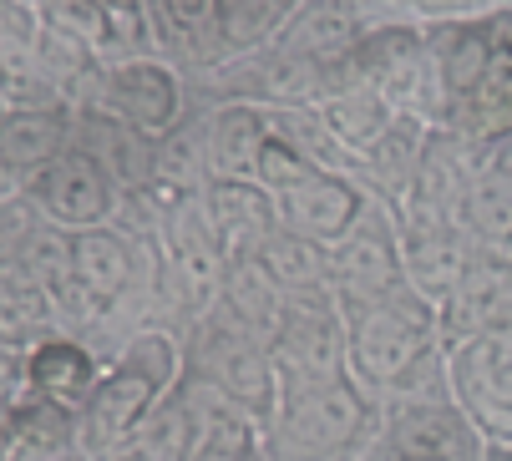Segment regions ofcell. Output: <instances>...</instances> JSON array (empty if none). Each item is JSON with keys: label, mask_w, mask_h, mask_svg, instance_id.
Wrapping results in <instances>:
<instances>
[{"label": "cell", "mask_w": 512, "mask_h": 461, "mask_svg": "<svg viewBox=\"0 0 512 461\" xmlns=\"http://www.w3.org/2000/svg\"><path fill=\"white\" fill-rule=\"evenodd\" d=\"M183 345H188V370L203 375L208 386H218L234 406H244L269 431V421L279 416V401H284L269 335L249 330L234 310H224V304H213V310L183 335Z\"/></svg>", "instance_id": "cell-4"}, {"label": "cell", "mask_w": 512, "mask_h": 461, "mask_svg": "<svg viewBox=\"0 0 512 461\" xmlns=\"http://www.w3.org/2000/svg\"><path fill=\"white\" fill-rule=\"evenodd\" d=\"M396 239H401L406 284L426 294L431 304H442L452 294V284L477 254L467 218H442V213H396Z\"/></svg>", "instance_id": "cell-14"}, {"label": "cell", "mask_w": 512, "mask_h": 461, "mask_svg": "<svg viewBox=\"0 0 512 461\" xmlns=\"http://www.w3.org/2000/svg\"><path fill=\"white\" fill-rule=\"evenodd\" d=\"M6 461H97V456L82 446V436H61V441H21V436H11Z\"/></svg>", "instance_id": "cell-33"}, {"label": "cell", "mask_w": 512, "mask_h": 461, "mask_svg": "<svg viewBox=\"0 0 512 461\" xmlns=\"http://www.w3.org/2000/svg\"><path fill=\"white\" fill-rule=\"evenodd\" d=\"M102 370L107 365H102V350L92 340L51 330V335H41L21 350V391L36 396V401L66 406V411H82L87 396L97 391Z\"/></svg>", "instance_id": "cell-16"}, {"label": "cell", "mask_w": 512, "mask_h": 461, "mask_svg": "<svg viewBox=\"0 0 512 461\" xmlns=\"http://www.w3.org/2000/svg\"><path fill=\"white\" fill-rule=\"evenodd\" d=\"M26 345H31V340L11 325V315H6V310H0V350H26Z\"/></svg>", "instance_id": "cell-38"}, {"label": "cell", "mask_w": 512, "mask_h": 461, "mask_svg": "<svg viewBox=\"0 0 512 461\" xmlns=\"http://www.w3.org/2000/svg\"><path fill=\"white\" fill-rule=\"evenodd\" d=\"M26 198V178H16L6 163H0V213H6V208H16Z\"/></svg>", "instance_id": "cell-36"}, {"label": "cell", "mask_w": 512, "mask_h": 461, "mask_svg": "<svg viewBox=\"0 0 512 461\" xmlns=\"http://www.w3.org/2000/svg\"><path fill=\"white\" fill-rule=\"evenodd\" d=\"M320 112H325V122L335 127V137L345 142V152L355 158V152H365L371 147L391 122H396V112L360 82V76L350 71V51L330 66V76H325V97H320Z\"/></svg>", "instance_id": "cell-21"}, {"label": "cell", "mask_w": 512, "mask_h": 461, "mask_svg": "<svg viewBox=\"0 0 512 461\" xmlns=\"http://www.w3.org/2000/svg\"><path fill=\"white\" fill-rule=\"evenodd\" d=\"M269 112V127L289 142V147H300L305 158L315 168H345L350 173V152L345 142L335 137V127L325 122L320 102H295V107H264Z\"/></svg>", "instance_id": "cell-28"}, {"label": "cell", "mask_w": 512, "mask_h": 461, "mask_svg": "<svg viewBox=\"0 0 512 461\" xmlns=\"http://www.w3.org/2000/svg\"><path fill=\"white\" fill-rule=\"evenodd\" d=\"M218 304H224V310H234L249 330L274 335V325H279V315H284L289 294L274 284V274H269L254 254H244V259H229V269H224V294H218Z\"/></svg>", "instance_id": "cell-26"}, {"label": "cell", "mask_w": 512, "mask_h": 461, "mask_svg": "<svg viewBox=\"0 0 512 461\" xmlns=\"http://www.w3.org/2000/svg\"><path fill=\"white\" fill-rule=\"evenodd\" d=\"M310 173H320L300 147H289L274 127H269V142H264V152H259V163H254V183H264L274 198L279 193H289V188H300Z\"/></svg>", "instance_id": "cell-30"}, {"label": "cell", "mask_w": 512, "mask_h": 461, "mask_svg": "<svg viewBox=\"0 0 512 461\" xmlns=\"http://www.w3.org/2000/svg\"><path fill=\"white\" fill-rule=\"evenodd\" d=\"M512 11L477 16V21H421L426 26V56H431V127H457L462 107L472 102L482 71L502 41Z\"/></svg>", "instance_id": "cell-10"}, {"label": "cell", "mask_w": 512, "mask_h": 461, "mask_svg": "<svg viewBox=\"0 0 512 461\" xmlns=\"http://www.w3.org/2000/svg\"><path fill=\"white\" fill-rule=\"evenodd\" d=\"M396 289H406V264H401V239H396V208L371 203L350 234L330 249V294L340 310L355 315L365 304H381Z\"/></svg>", "instance_id": "cell-9"}, {"label": "cell", "mask_w": 512, "mask_h": 461, "mask_svg": "<svg viewBox=\"0 0 512 461\" xmlns=\"http://www.w3.org/2000/svg\"><path fill=\"white\" fill-rule=\"evenodd\" d=\"M21 401V350H0V416Z\"/></svg>", "instance_id": "cell-35"}, {"label": "cell", "mask_w": 512, "mask_h": 461, "mask_svg": "<svg viewBox=\"0 0 512 461\" xmlns=\"http://www.w3.org/2000/svg\"><path fill=\"white\" fill-rule=\"evenodd\" d=\"M77 142V107L71 102H46V107H16L6 132H0V163L16 178H36L51 158Z\"/></svg>", "instance_id": "cell-19"}, {"label": "cell", "mask_w": 512, "mask_h": 461, "mask_svg": "<svg viewBox=\"0 0 512 461\" xmlns=\"http://www.w3.org/2000/svg\"><path fill=\"white\" fill-rule=\"evenodd\" d=\"M208 127V173L213 178H254V163L269 142V112L254 102L203 107Z\"/></svg>", "instance_id": "cell-22"}, {"label": "cell", "mask_w": 512, "mask_h": 461, "mask_svg": "<svg viewBox=\"0 0 512 461\" xmlns=\"http://www.w3.org/2000/svg\"><path fill=\"white\" fill-rule=\"evenodd\" d=\"M11 112H16V107H11L6 97H0V132H6V122H11Z\"/></svg>", "instance_id": "cell-41"}, {"label": "cell", "mask_w": 512, "mask_h": 461, "mask_svg": "<svg viewBox=\"0 0 512 461\" xmlns=\"http://www.w3.org/2000/svg\"><path fill=\"white\" fill-rule=\"evenodd\" d=\"M447 380L487 446H512V325L447 345Z\"/></svg>", "instance_id": "cell-11"}, {"label": "cell", "mask_w": 512, "mask_h": 461, "mask_svg": "<svg viewBox=\"0 0 512 461\" xmlns=\"http://www.w3.org/2000/svg\"><path fill=\"white\" fill-rule=\"evenodd\" d=\"M183 365H188V345L178 330H137L132 340H122V350L107 360L97 380V391L77 411L82 446L97 461L122 456L142 436V426L153 421V411L173 396Z\"/></svg>", "instance_id": "cell-1"}, {"label": "cell", "mask_w": 512, "mask_h": 461, "mask_svg": "<svg viewBox=\"0 0 512 461\" xmlns=\"http://www.w3.org/2000/svg\"><path fill=\"white\" fill-rule=\"evenodd\" d=\"M452 132H462V137H472L482 147H497V142L512 137V16H507L502 41H497V51H492L487 71H482V82H477V92L462 107Z\"/></svg>", "instance_id": "cell-24"}, {"label": "cell", "mask_w": 512, "mask_h": 461, "mask_svg": "<svg viewBox=\"0 0 512 461\" xmlns=\"http://www.w3.org/2000/svg\"><path fill=\"white\" fill-rule=\"evenodd\" d=\"M203 208H208V223L229 259L259 254V244L279 228V198L254 178H208Z\"/></svg>", "instance_id": "cell-18"}, {"label": "cell", "mask_w": 512, "mask_h": 461, "mask_svg": "<svg viewBox=\"0 0 512 461\" xmlns=\"http://www.w3.org/2000/svg\"><path fill=\"white\" fill-rule=\"evenodd\" d=\"M330 6L365 36V31H381V26H416V0H330Z\"/></svg>", "instance_id": "cell-32"}, {"label": "cell", "mask_w": 512, "mask_h": 461, "mask_svg": "<svg viewBox=\"0 0 512 461\" xmlns=\"http://www.w3.org/2000/svg\"><path fill=\"white\" fill-rule=\"evenodd\" d=\"M6 451H11V436H6V421H0V461H6Z\"/></svg>", "instance_id": "cell-42"}, {"label": "cell", "mask_w": 512, "mask_h": 461, "mask_svg": "<svg viewBox=\"0 0 512 461\" xmlns=\"http://www.w3.org/2000/svg\"><path fill=\"white\" fill-rule=\"evenodd\" d=\"M36 16H41V26H51L61 36L87 41L107 61V26H102V6H97V0H51V6H41Z\"/></svg>", "instance_id": "cell-31"}, {"label": "cell", "mask_w": 512, "mask_h": 461, "mask_svg": "<svg viewBox=\"0 0 512 461\" xmlns=\"http://www.w3.org/2000/svg\"><path fill=\"white\" fill-rule=\"evenodd\" d=\"M11 6H16V0H0V16H6V11H11Z\"/></svg>", "instance_id": "cell-45"}, {"label": "cell", "mask_w": 512, "mask_h": 461, "mask_svg": "<svg viewBox=\"0 0 512 461\" xmlns=\"http://www.w3.org/2000/svg\"><path fill=\"white\" fill-rule=\"evenodd\" d=\"M350 71L371 87L396 117H426L431 112V56H426V26H381L365 31L350 46Z\"/></svg>", "instance_id": "cell-12"}, {"label": "cell", "mask_w": 512, "mask_h": 461, "mask_svg": "<svg viewBox=\"0 0 512 461\" xmlns=\"http://www.w3.org/2000/svg\"><path fill=\"white\" fill-rule=\"evenodd\" d=\"M345 340H350V380L376 401H391L401 380L426 355L442 350V315L426 294L406 284L391 299L345 315Z\"/></svg>", "instance_id": "cell-3"}, {"label": "cell", "mask_w": 512, "mask_h": 461, "mask_svg": "<svg viewBox=\"0 0 512 461\" xmlns=\"http://www.w3.org/2000/svg\"><path fill=\"white\" fill-rule=\"evenodd\" d=\"M148 461H193L198 451H203V436H198V421H193V411H188V401L178 396V386H173V396L153 411V421L142 426V436L132 441Z\"/></svg>", "instance_id": "cell-29"}, {"label": "cell", "mask_w": 512, "mask_h": 461, "mask_svg": "<svg viewBox=\"0 0 512 461\" xmlns=\"http://www.w3.org/2000/svg\"><path fill=\"white\" fill-rule=\"evenodd\" d=\"M371 203H376V193L365 188L355 173L320 168L300 188L279 193V223L295 228V234H305V239H315V244H325V249H335L350 228L371 213Z\"/></svg>", "instance_id": "cell-15"}, {"label": "cell", "mask_w": 512, "mask_h": 461, "mask_svg": "<svg viewBox=\"0 0 512 461\" xmlns=\"http://www.w3.org/2000/svg\"><path fill=\"white\" fill-rule=\"evenodd\" d=\"M467 234L487 254H512V137L487 152L467 193Z\"/></svg>", "instance_id": "cell-23"}, {"label": "cell", "mask_w": 512, "mask_h": 461, "mask_svg": "<svg viewBox=\"0 0 512 461\" xmlns=\"http://www.w3.org/2000/svg\"><path fill=\"white\" fill-rule=\"evenodd\" d=\"M381 436L411 461H487V436L452 396L386 401Z\"/></svg>", "instance_id": "cell-13"}, {"label": "cell", "mask_w": 512, "mask_h": 461, "mask_svg": "<svg viewBox=\"0 0 512 461\" xmlns=\"http://www.w3.org/2000/svg\"><path fill=\"white\" fill-rule=\"evenodd\" d=\"M26 6H31V11H41V6H51V0H26Z\"/></svg>", "instance_id": "cell-43"}, {"label": "cell", "mask_w": 512, "mask_h": 461, "mask_svg": "<svg viewBox=\"0 0 512 461\" xmlns=\"http://www.w3.org/2000/svg\"><path fill=\"white\" fill-rule=\"evenodd\" d=\"M71 279L102 310V320L137 289H153V234L137 223H102L66 234Z\"/></svg>", "instance_id": "cell-8"}, {"label": "cell", "mask_w": 512, "mask_h": 461, "mask_svg": "<svg viewBox=\"0 0 512 461\" xmlns=\"http://www.w3.org/2000/svg\"><path fill=\"white\" fill-rule=\"evenodd\" d=\"M193 461H264V456H249V451H224V446H203Z\"/></svg>", "instance_id": "cell-39"}, {"label": "cell", "mask_w": 512, "mask_h": 461, "mask_svg": "<svg viewBox=\"0 0 512 461\" xmlns=\"http://www.w3.org/2000/svg\"><path fill=\"white\" fill-rule=\"evenodd\" d=\"M269 350H274L284 391L350 375V340H345L340 299L330 289L325 294H289L284 315H279V325L269 335Z\"/></svg>", "instance_id": "cell-6"}, {"label": "cell", "mask_w": 512, "mask_h": 461, "mask_svg": "<svg viewBox=\"0 0 512 461\" xmlns=\"http://www.w3.org/2000/svg\"><path fill=\"white\" fill-rule=\"evenodd\" d=\"M26 198H31V208H36L46 223L66 228V234H77V228L117 223V218H122V203H127V193H122V183L112 178V168L97 158L92 147H82V142H71L61 158H51V163L26 183Z\"/></svg>", "instance_id": "cell-7"}, {"label": "cell", "mask_w": 512, "mask_h": 461, "mask_svg": "<svg viewBox=\"0 0 512 461\" xmlns=\"http://www.w3.org/2000/svg\"><path fill=\"white\" fill-rule=\"evenodd\" d=\"M254 259L274 274V284L284 294H325L330 289V249L295 234V228H284V223L259 244Z\"/></svg>", "instance_id": "cell-25"}, {"label": "cell", "mask_w": 512, "mask_h": 461, "mask_svg": "<svg viewBox=\"0 0 512 461\" xmlns=\"http://www.w3.org/2000/svg\"><path fill=\"white\" fill-rule=\"evenodd\" d=\"M381 436V401L350 375L284 391L279 416L264 431V461H335Z\"/></svg>", "instance_id": "cell-2"}, {"label": "cell", "mask_w": 512, "mask_h": 461, "mask_svg": "<svg viewBox=\"0 0 512 461\" xmlns=\"http://www.w3.org/2000/svg\"><path fill=\"white\" fill-rule=\"evenodd\" d=\"M487 461H512V446H487Z\"/></svg>", "instance_id": "cell-40"}, {"label": "cell", "mask_w": 512, "mask_h": 461, "mask_svg": "<svg viewBox=\"0 0 512 461\" xmlns=\"http://www.w3.org/2000/svg\"><path fill=\"white\" fill-rule=\"evenodd\" d=\"M497 11H512V0H416L421 21H477Z\"/></svg>", "instance_id": "cell-34"}, {"label": "cell", "mask_w": 512, "mask_h": 461, "mask_svg": "<svg viewBox=\"0 0 512 461\" xmlns=\"http://www.w3.org/2000/svg\"><path fill=\"white\" fill-rule=\"evenodd\" d=\"M0 244H6V213H0Z\"/></svg>", "instance_id": "cell-44"}, {"label": "cell", "mask_w": 512, "mask_h": 461, "mask_svg": "<svg viewBox=\"0 0 512 461\" xmlns=\"http://www.w3.org/2000/svg\"><path fill=\"white\" fill-rule=\"evenodd\" d=\"M355 461H411V456H401L396 446H386V436H376L365 451H355Z\"/></svg>", "instance_id": "cell-37"}, {"label": "cell", "mask_w": 512, "mask_h": 461, "mask_svg": "<svg viewBox=\"0 0 512 461\" xmlns=\"http://www.w3.org/2000/svg\"><path fill=\"white\" fill-rule=\"evenodd\" d=\"M442 315V345H462L487 330L512 325V254H487L477 249L452 294L436 304Z\"/></svg>", "instance_id": "cell-17"}, {"label": "cell", "mask_w": 512, "mask_h": 461, "mask_svg": "<svg viewBox=\"0 0 512 461\" xmlns=\"http://www.w3.org/2000/svg\"><path fill=\"white\" fill-rule=\"evenodd\" d=\"M77 112H97L132 132L168 137L193 112V92L183 66H173L168 56H117L97 66Z\"/></svg>", "instance_id": "cell-5"}, {"label": "cell", "mask_w": 512, "mask_h": 461, "mask_svg": "<svg viewBox=\"0 0 512 461\" xmlns=\"http://www.w3.org/2000/svg\"><path fill=\"white\" fill-rule=\"evenodd\" d=\"M355 26L330 6V0H300L295 6V16L284 21V31H279V46H289V51H300V56H310V61H320L325 71L355 46Z\"/></svg>", "instance_id": "cell-27"}, {"label": "cell", "mask_w": 512, "mask_h": 461, "mask_svg": "<svg viewBox=\"0 0 512 461\" xmlns=\"http://www.w3.org/2000/svg\"><path fill=\"white\" fill-rule=\"evenodd\" d=\"M426 132H431V122L426 117H396L371 147L365 152H355L350 158V173L371 188L381 203H401L406 198V188H411V178H416V163H421V147H426Z\"/></svg>", "instance_id": "cell-20"}]
</instances>
